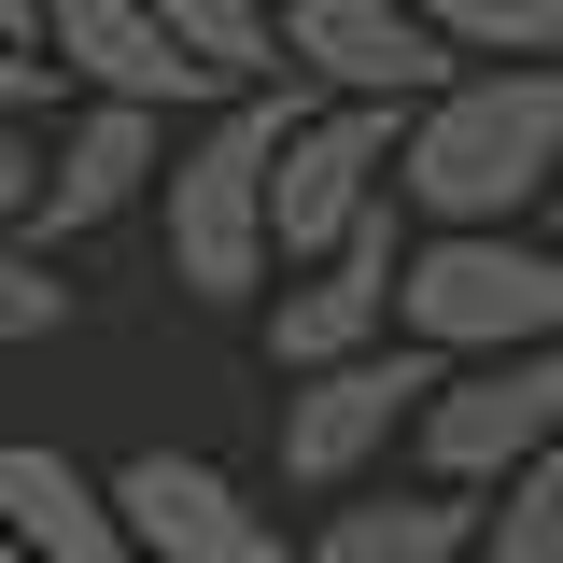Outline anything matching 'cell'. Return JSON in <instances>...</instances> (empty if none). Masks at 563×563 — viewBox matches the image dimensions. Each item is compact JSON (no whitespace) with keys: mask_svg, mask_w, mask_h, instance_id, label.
Returning <instances> with one entry per match:
<instances>
[{"mask_svg":"<svg viewBox=\"0 0 563 563\" xmlns=\"http://www.w3.org/2000/svg\"><path fill=\"white\" fill-rule=\"evenodd\" d=\"M184 43H198L225 85H296V43H282V0H155Z\"/></svg>","mask_w":563,"mask_h":563,"instance_id":"obj_14","label":"cell"},{"mask_svg":"<svg viewBox=\"0 0 563 563\" xmlns=\"http://www.w3.org/2000/svg\"><path fill=\"white\" fill-rule=\"evenodd\" d=\"M57 324H70V282H57V254H43L29 225H0V352L57 339Z\"/></svg>","mask_w":563,"mask_h":563,"instance_id":"obj_17","label":"cell"},{"mask_svg":"<svg viewBox=\"0 0 563 563\" xmlns=\"http://www.w3.org/2000/svg\"><path fill=\"white\" fill-rule=\"evenodd\" d=\"M310 85V70H296ZM296 85H240L184 155H169V282L198 310H268L282 282V211H268V169H282V128H296Z\"/></svg>","mask_w":563,"mask_h":563,"instance_id":"obj_2","label":"cell"},{"mask_svg":"<svg viewBox=\"0 0 563 563\" xmlns=\"http://www.w3.org/2000/svg\"><path fill=\"white\" fill-rule=\"evenodd\" d=\"M465 57H563V0H422Z\"/></svg>","mask_w":563,"mask_h":563,"instance_id":"obj_16","label":"cell"},{"mask_svg":"<svg viewBox=\"0 0 563 563\" xmlns=\"http://www.w3.org/2000/svg\"><path fill=\"white\" fill-rule=\"evenodd\" d=\"M43 14H57V0H0V29H14V43H43Z\"/></svg>","mask_w":563,"mask_h":563,"instance_id":"obj_19","label":"cell"},{"mask_svg":"<svg viewBox=\"0 0 563 563\" xmlns=\"http://www.w3.org/2000/svg\"><path fill=\"white\" fill-rule=\"evenodd\" d=\"M563 184V57H465L437 99H409L395 198L422 225H521Z\"/></svg>","mask_w":563,"mask_h":563,"instance_id":"obj_1","label":"cell"},{"mask_svg":"<svg viewBox=\"0 0 563 563\" xmlns=\"http://www.w3.org/2000/svg\"><path fill=\"white\" fill-rule=\"evenodd\" d=\"M550 240H563V184H550Z\"/></svg>","mask_w":563,"mask_h":563,"instance_id":"obj_21","label":"cell"},{"mask_svg":"<svg viewBox=\"0 0 563 563\" xmlns=\"http://www.w3.org/2000/svg\"><path fill=\"white\" fill-rule=\"evenodd\" d=\"M437 380H451V352H437V339H380V352H339V366H296V380H282V493H352V479H380Z\"/></svg>","mask_w":563,"mask_h":563,"instance_id":"obj_4","label":"cell"},{"mask_svg":"<svg viewBox=\"0 0 563 563\" xmlns=\"http://www.w3.org/2000/svg\"><path fill=\"white\" fill-rule=\"evenodd\" d=\"M409 451H422V479H521L536 451H563V339H521V352H465L437 395H422L409 422Z\"/></svg>","mask_w":563,"mask_h":563,"instance_id":"obj_5","label":"cell"},{"mask_svg":"<svg viewBox=\"0 0 563 563\" xmlns=\"http://www.w3.org/2000/svg\"><path fill=\"white\" fill-rule=\"evenodd\" d=\"M409 339H437L451 366L563 339V240H536V225H422L409 240Z\"/></svg>","mask_w":563,"mask_h":563,"instance_id":"obj_3","label":"cell"},{"mask_svg":"<svg viewBox=\"0 0 563 563\" xmlns=\"http://www.w3.org/2000/svg\"><path fill=\"white\" fill-rule=\"evenodd\" d=\"M395 141H409V113H395V99H296V128H282V169H268L282 268L339 254L352 225L395 198Z\"/></svg>","mask_w":563,"mask_h":563,"instance_id":"obj_7","label":"cell"},{"mask_svg":"<svg viewBox=\"0 0 563 563\" xmlns=\"http://www.w3.org/2000/svg\"><path fill=\"white\" fill-rule=\"evenodd\" d=\"M282 43H296V70H310L324 99H395V113L465 70V43H451L422 0H282Z\"/></svg>","mask_w":563,"mask_h":563,"instance_id":"obj_8","label":"cell"},{"mask_svg":"<svg viewBox=\"0 0 563 563\" xmlns=\"http://www.w3.org/2000/svg\"><path fill=\"white\" fill-rule=\"evenodd\" d=\"M409 225H422L409 198H380L339 254H310V268L268 282V366H282V380H296V366H339V352L409 339Z\"/></svg>","mask_w":563,"mask_h":563,"instance_id":"obj_6","label":"cell"},{"mask_svg":"<svg viewBox=\"0 0 563 563\" xmlns=\"http://www.w3.org/2000/svg\"><path fill=\"white\" fill-rule=\"evenodd\" d=\"M169 184V113L155 99H99L85 85V113L57 128V169H43V211H29V240L57 254V240H99L113 211H141Z\"/></svg>","mask_w":563,"mask_h":563,"instance_id":"obj_9","label":"cell"},{"mask_svg":"<svg viewBox=\"0 0 563 563\" xmlns=\"http://www.w3.org/2000/svg\"><path fill=\"white\" fill-rule=\"evenodd\" d=\"M310 563H479V493L465 479H352L310 521Z\"/></svg>","mask_w":563,"mask_h":563,"instance_id":"obj_13","label":"cell"},{"mask_svg":"<svg viewBox=\"0 0 563 563\" xmlns=\"http://www.w3.org/2000/svg\"><path fill=\"white\" fill-rule=\"evenodd\" d=\"M113 493H128L155 563H282V507H254L211 451H128Z\"/></svg>","mask_w":563,"mask_h":563,"instance_id":"obj_10","label":"cell"},{"mask_svg":"<svg viewBox=\"0 0 563 563\" xmlns=\"http://www.w3.org/2000/svg\"><path fill=\"white\" fill-rule=\"evenodd\" d=\"M0 507H14L29 563H155L141 521H128V493L99 479V465H70L57 437H14L0 451Z\"/></svg>","mask_w":563,"mask_h":563,"instance_id":"obj_12","label":"cell"},{"mask_svg":"<svg viewBox=\"0 0 563 563\" xmlns=\"http://www.w3.org/2000/svg\"><path fill=\"white\" fill-rule=\"evenodd\" d=\"M479 563H563V451L479 493Z\"/></svg>","mask_w":563,"mask_h":563,"instance_id":"obj_15","label":"cell"},{"mask_svg":"<svg viewBox=\"0 0 563 563\" xmlns=\"http://www.w3.org/2000/svg\"><path fill=\"white\" fill-rule=\"evenodd\" d=\"M43 43L70 57V85H99V99H155V113H198V99H240L225 70L155 14V0H57L43 14Z\"/></svg>","mask_w":563,"mask_h":563,"instance_id":"obj_11","label":"cell"},{"mask_svg":"<svg viewBox=\"0 0 563 563\" xmlns=\"http://www.w3.org/2000/svg\"><path fill=\"white\" fill-rule=\"evenodd\" d=\"M43 169H57V141L0 99V225H29V211H43Z\"/></svg>","mask_w":563,"mask_h":563,"instance_id":"obj_18","label":"cell"},{"mask_svg":"<svg viewBox=\"0 0 563 563\" xmlns=\"http://www.w3.org/2000/svg\"><path fill=\"white\" fill-rule=\"evenodd\" d=\"M0 563H29V536H14V507H0Z\"/></svg>","mask_w":563,"mask_h":563,"instance_id":"obj_20","label":"cell"}]
</instances>
